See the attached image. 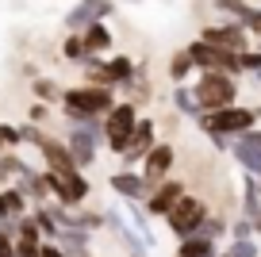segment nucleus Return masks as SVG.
Masks as SVG:
<instances>
[{
    "label": "nucleus",
    "mask_w": 261,
    "mask_h": 257,
    "mask_svg": "<svg viewBox=\"0 0 261 257\" xmlns=\"http://www.w3.org/2000/svg\"><path fill=\"white\" fill-rule=\"evenodd\" d=\"M65 119L69 123H81V119H104L108 112L115 108V89H100V85H73L58 96Z\"/></svg>",
    "instance_id": "f257e3e1"
},
{
    "label": "nucleus",
    "mask_w": 261,
    "mask_h": 257,
    "mask_svg": "<svg viewBox=\"0 0 261 257\" xmlns=\"http://www.w3.org/2000/svg\"><path fill=\"white\" fill-rule=\"evenodd\" d=\"M196 127L207 138H238L246 131L257 127V108H219V112H204L196 119Z\"/></svg>",
    "instance_id": "f03ea898"
},
{
    "label": "nucleus",
    "mask_w": 261,
    "mask_h": 257,
    "mask_svg": "<svg viewBox=\"0 0 261 257\" xmlns=\"http://www.w3.org/2000/svg\"><path fill=\"white\" fill-rule=\"evenodd\" d=\"M192 92L200 100V112H219V108H234L238 104V77L230 73H200L192 81Z\"/></svg>",
    "instance_id": "7ed1b4c3"
},
{
    "label": "nucleus",
    "mask_w": 261,
    "mask_h": 257,
    "mask_svg": "<svg viewBox=\"0 0 261 257\" xmlns=\"http://www.w3.org/2000/svg\"><path fill=\"white\" fill-rule=\"evenodd\" d=\"M65 146L73 153L77 169H92L96 165V153L104 146V119H81L65 127Z\"/></svg>",
    "instance_id": "20e7f679"
},
{
    "label": "nucleus",
    "mask_w": 261,
    "mask_h": 257,
    "mask_svg": "<svg viewBox=\"0 0 261 257\" xmlns=\"http://www.w3.org/2000/svg\"><path fill=\"white\" fill-rule=\"evenodd\" d=\"M139 104L135 100H115V108L104 115V146L112 153H119L130 146V135H135V127H139Z\"/></svg>",
    "instance_id": "39448f33"
},
{
    "label": "nucleus",
    "mask_w": 261,
    "mask_h": 257,
    "mask_svg": "<svg viewBox=\"0 0 261 257\" xmlns=\"http://www.w3.org/2000/svg\"><path fill=\"white\" fill-rule=\"evenodd\" d=\"M207 215H212V211H207V200H204V196L185 192L177 203H173V211L165 215V226H169V234L180 242V238H192V234H196V226L204 223Z\"/></svg>",
    "instance_id": "423d86ee"
},
{
    "label": "nucleus",
    "mask_w": 261,
    "mask_h": 257,
    "mask_svg": "<svg viewBox=\"0 0 261 257\" xmlns=\"http://www.w3.org/2000/svg\"><path fill=\"white\" fill-rule=\"evenodd\" d=\"M42 181H46V192H54V200L65 203V208H81L92 192L89 177L81 169H73V173H50V169H42Z\"/></svg>",
    "instance_id": "0eeeda50"
},
{
    "label": "nucleus",
    "mask_w": 261,
    "mask_h": 257,
    "mask_svg": "<svg viewBox=\"0 0 261 257\" xmlns=\"http://www.w3.org/2000/svg\"><path fill=\"white\" fill-rule=\"evenodd\" d=\"M108 16H115V0H77L65 12V35H81L92 23H108Z\"/></svg>",
    "instance_id": "6e6552de"
},
{
    "label": "nucleus",
    "mask_w": 261,
    "mask_h": 257,
    "mask_svg": "<svg viewBox=\"0 0 261 257\" xmlns=\"http://www.w3.org/2000/svg\"><path fill=\"white\" fill-rule=\"evenodd\" d=\"M173 165H177V150H173V142H158L154 150L142 158V181H146V188L154 192L162 181H169L173 177Z\"/></svg>",
    "instance_id": "1a4fd4ad"
},
{
    "label": "nucleus",
    "mask_w": 261,
    "mask_h": 257,
    "mask_svg": "<svg viewBox=\"0 0 261 257\" xmlns=\"http://www.w3.org/2000/svg\"><path fill=\"white\" fill-rule=\"evenodd\" d=\"M200 39L212 42V46H219V50H230V54H242V50L250 46V35H246L238 23H230V19L204 27V31H200Z\"/></svg>",
    "instance_id": "9d476101"
},
{
    "label": "nucleus",
    "mask_w": 261,
    "mask_h": 257,
    "mask_svg": "<svg viewBox=\"0 0 261 257\" xmlns=\"http://www.w3.org/2000/svg\"><path fill=\"white\" fill-rule=\"evenodd\" d=\"M185 192H188V188L180 185L177 177H169V181H162V185H158L154 192L146 196V203H142V208H146V215H150V219H165V215L173 211V203H177Z\"/></svg>",
    "instance_id": "9b49d317"
},
{
    "label": "nucleus",
    "mask_w": 261,
    "mask_h": 257,
    "mask_svg": "<svg viewBox=\"0 0 261 257\" xmlns=\"http://www.w3.org/2000/svg\"><path fill=\"white\" fill-rule=\"evenodd\" d=\"M154 146H158V127H154V119H139V127H135V135H130V146L123 150V169L142 165V158H146Z\"/></svg>",
    "instance_id": "f8f14e48"
},
{
    "label": "nucleus",
    "mask_w": 261,
    "mask_h": 257,
    "mask_svg": "<svg viewBox=\"0 0 261 257\" xmlns=\"http://www.w3.org/2000/svg\"><path fill=\"white\" fill-rule=\"evenodd\" d=\"M108 185H112V192L119 196L123 203H127V200L146 203V196H150V188H146V181H142L139 169H119V173H112V177H108Z\"/></svg>",
    "instance_id": "ddd939ff"
},
{
    "label": "nucleus",
    "mask_w": 261,
    "mask_h": 257,
    "mask_svg": "<svg viewBox=\"0 0 261 257\" xmlns=\"http://www.w3.org/2000/svg\"><path fill=\"white\" fill-rule=\"evenodd\" d=\"M104 223H108V230H112L115 238L127 246V253H130V257H146V249H150V246L142 242V234L135 230V226H130V223H127V219H123L115 208H112V211H104Z\"/></svg>",
    "instance_id": "4468645a"
},
{
    "label": "nucleus",
    "mask_w": 261,
    "mask_h": 257,
    "mask_svg": "<svg viewBox=\"0 0 261 257\" xmlns=\"http://www.w3.org/2000/svg\"><path fill=\"white\" fill-rule=\"evenodd\" d=\"M27 196L19 192L16 185H0V219H12V223H19V219L27 215Z\"/></svg>",
    "instance_id": "2eb2a0df"
},
{
    "label": "nucleus",
    "mask_w": 261,
    "mask_h": 257,
    "mask_svg": "<svg viewBox=\"0 0 261 257\" xmlns=\"http://www.w3.org/2000/svg\"><path fill=\"white\" fill-rule=\"evenodd\" d=\"M54 246L62 249L65 257H92L89 249H92V234L89 230H62L54 238Z\"/></svg>",
    "instance_id": "dca6fc26"
},
{
    "label": "nucleus",
    "mask_w": 261,
    "mask_h": 257,
    "mask_svg": "<svg viewBox=\"0 0 261 257\" xmlns=\"http://www.w3.org/2000/svg\"><path fill=\"white\" fill-rule=\"evenodd\" d=\"M81 39H85V50H89V54H108V50L115 46V35H112V27H108V23L85 27Z\"/></svg>",
    "instance_id": "f3484780"
},
{
    "label": "nucleus",
    "mask_w": 261,
    "mask_h": 257,
    "mask_svg": "<svg viewBox=\"0 0 261 257\" xmlns=\"http://www.w3.org/2000/svg\"><path fill=\"white\" fill-rule=\"evenodd\" d=\"M230 153H234V161L246 169V173H250V177H261V146L246 142V138H234Z\"/></svg>",
    "instance_id": "a211bd4d"
},
{
    "label": "nucleus",
    "mask_w": 261,
    "mask_h": 257,
    "mask_svg": "<svg viewBox=\"0 0 261 257\" xmlns=\"http://www.w3.org/2000/svg\"><path fill=\"white\" fill-rule=\"evenodd\" d=\"M212 253H219V246L207 242V238H200V234L180 238V246H177V257H212Z\"/></svg>",
    "instance_id": "6ab92c4d"
},
{
    "label": "nucleus",
    "mask_w": 261,
    "mask_h": 257,
    "mask_svg": "<svg viewBox=\"0 0 261 257\" xmlns=\"http://www.w3.org/2000/svg\"><path fill=\"white\" fill-rule=\"evenodd\" d=\"M173 104H177V112L180 115H188V119H200V100H196V92L188 89V85H177V89H173Z\"/></svg>",
    "instance_id": "aec40b11"
},
{
    "label": "nucleus",
    "mask_w": 261,
    "mask_h": 257,
    "mask_svg": "<svg viewBox=\"0 0 261 257\" xmlns=\"http://www.w3.org/2000/svg\"><path fill=\"white\" fill-rule=\"evenodd\" d=\"M192 69H196V65H192V58H188V50L180 46L177 54L169 58V81H173V85H188V77H192Z\"/></svg>",
    "instance_id": "412c9836"
},
{
    "label": "nucleus",
    "mask_w": 261,
    "mask_h": 257,
    "mask_svg": "<svg viewBox=\"0 0 261 257\" xmlns=\"http://www.w3.org/2000/svg\"><path fill=\"white\" fill-rule=\"evenodd\" d=\"M108 77L115 81V89H123V85L135 77V62H130L127 54H115L112 62H108Z\"/></svg>",
    "instance_id": "4be33fe9"
},
{
    "label": "nucleus",
    "mask_w": 261,
    "mask_h": 257,
    "mask_svg": "<svg viewBox=\"0 0 261 257\" xmlns=\"http://www.w3.org/2000/svg\"><path fill=\"white\" fill-rule=\"evenodd\" d=\"M196 234H200V238H207V242H219L223 234H230V223H227V215H207L204 223L196 226Z\"/></svg>",
    "instance_id": "5701e85b"
},
{
    "label": "nucleus",
    "mask_w": 261,
    "mask_h": 257,
    "mask_svg": "<svg viewBox=\"0 0 261 257\" xmlns=\"http://www.w3.org/2000/svg\"><path fill=\"white\" fill-rule=\"evenodd\" d=\"M31 215H35V223H39V234H42V242H54L58 234H62V226L54 223V215H50V208H46V203H39V208H35Z\"/></svg>",
    "instance_id": "b1692460"
},
{
    "label": "nucleus",
    "mask_w": 261,
    "mask_h": 257,
    "mask_svg": "<svg viewBox=\"0 0 261 257\" xmlns=\"http://www.w3.org/2000/svg\"><path fill=\"white\" fill-rule=\"evenodd\" d=\"M215 12H223L230 23H238V19L250 12V0H215Z\"/></svg>",
    "instance_id": "393cba45"
},
{
    "label": "nucleus",
    "mask_w": 261,
    "mask_h": 257,
    "mask_svg": "<svg viewBox=\"0 0 261 257\" xmlns=\"http://www.w3.org/2000/svg\"><path fill=\"white\" fill-rule=\"evenodd\" d=\"M85 54H89V50H85L81 35H65V42H62V58L65 62H85Z\"/></svg>",
    "instance_id": "a878e982"
},
{
    "label": "nucleus",
    "mask_w": 261,
    "mask_h": 257,
    "mask_svg": "<svg viewBox=\"0 0 261 257\" xmlns=\"http://www.w3.org/2000/svg\"><path fill=\"white\" fill-rule=\"evenodd\" d=\"M227 257H261L257 238H234V242L227 246Z\"/></svg>",
    "instance_id": "bb28decb"
},
{
    "label": "nucleus",
    "mask_w": 261,
    "mask_h": 257,
    "mask_svg": "<svg viewBox=\"0 0 261 257\" xmlns=\"http://www.w3.org/2000/svg\"><path fill=\"white\" fill-rule=\"evenodd\" d=\"M238 27H242L246 35H253V39H261V8H253V4H250V12L238 19Z\"/></svg>",
    "instance_id": "cd10ccee"
},
{
    "label": "nucleus",
    "mask_w": 261,
    "mask_h": 257,
    "mask_svg": "<svg viewBox=\"0 0 261 257\" xmlns=\"http://www.w3.org/2000/svg\"><path fill=\"white\" fill-rule=\"evenodd\" d=\"M238 65H242V73H257V77H261V50L246 46L242 54H238Z\"/></svg>",
    "instance_id": "c85d7f7f"
},
{
    "label": "nucleus",
    "mask_w": 261,
    "mask_h": 257,
    "mask_svg": "<svg viewBox=\"0 0 261 257\" xmlns=\"http://www.w3.org/2000/svg\"><path fill=\"white\" fill-rule=\"evenodd\" d=\"M39 238H23V234H16V257H39Z\"/></svg>",
    "instance_id": "c756f323"
},
{
    "label": "nucleus",
    "mask_w": 261,
    "mask_h": 257,
    "mask_svg": "<svg viewBox=\"0 0 261 257\" xmlns=\"http://www.w3.org/2000/svg\"><path fill=\"white\" fill-rule=\"evenodd\" d=\"M234 238H257V234H253L250 215H242V219H234V223H230V242H234Z\"/></svg>",
    "instance_id": "7c9ffc66"
},
{
    "label": "nucleus",
    "mask_w": 261,
    "mask_h": 257,
    "mask_svg": "<svg viewBox=\"0 0 261 257\" xmlns=\"http://www.w3.org/2000/svg\"><path fill=\"white\" fill-rule=\"evenodd\" d=\"M31 89H35V96H39V100H54V96H58V89H54V85H50L46 77H39V81H35V85H31Z\"/></svg>",
    "instance_id": "2f4dec72"
},
{
    "label": "nucleus",
    "mask_w": 261,
    "mask_h": 257,
    "mask_svg": "<svg viewBox=\"0 0 261 257\" xmlns=\"http://www.w3.org/2000/svg\"><path fill=\"white\" fill-rule=\"evenodd\" d=\"M39 257H65V253L54 246V242H42V246H39Z\"/></svg>",
    "instance_id": "473e14b6"
},
{
    "label": "nucleus",
    "mask_w": 261,
    "mask_h": 257,
    "mask_svg": "<svg viewBox=\"0 0 261 257\" xmlns=\"http://www.w3.org/2000/svg\"><path fill=\"white\" fill-rule=\"evenodd\" d=\"M42 119H46V104H35L31 108V123H42Z\"/></svg>",
    "instance_id": "72a5a7b5"
},
{
    "label": "nucleus",
    "mask_w": 261,
    "mask_h": 257,
    "mask_svg": "<svg viewBox=\"0 0 261 257\" xmlns=\"http://www.w3.org/2000/svg\"><path fill=\"white\" fill-rule=\"evenodd\" d=\"M238 138H246V142H253V146H261V131L253 127V131H246V135H238Z\"/></svg>",
    "instance_id": "f704fd0d"
},
{
    "label": "nucleus",
    "mask_w": 261,
    "mask_h": 257,
    "mask_svg": "<svg viewBox=\"0 0 261 257\" xmlns=\"http://www.w3.org/2000/svg\"><path fill=\"white\" fill-rule=\"evenodd\" d=\"M250 223H253V234H261V208H257V211L250 215Z\"/></svg>",
    "instance_id": "c9c22d12"
},
{
    "label": "nucleus",
    "mask_w": 261,
    "mask_h": 257,
    "mask_svg": "<svg viewBox=\"0 0 261 257\" xmlns=\"http://www.w3.org/2000/svg\"><path fill=\"white\" fill-rule=\"evenodd\" d=\"M257 119H261V108H257Z\"/></svg>",
    "instance_id": "e433bc0d"
},
{
    "label": "nucleus",
    "mask_w": 261,
    "mask_h": 257,
    "mask_svg": "<svg viewBox=\"0 0 261 257\" xmlns=\"http://www.w3.org/2000/svg\"><path fill=\"white\" fill-rule=\"evenodd\" d=\"M219 257H227V253H219Z\"/></svg>",
    "instance_id": "4c0bfd02"
},
{
    "label": "nucleus",
    "mask_w": 261,
    "mask_h": 257,
    "mask_svg": "<svg viewBox=\"0 0 261 257\" xmlns=\"http://www.w3.org/2000/svg\"><path fill=\"white\" fill-rule=\"evenodd\" d=\"M257 50H261V46H257Z\"/></svg>",
    "instance_id": "58836bf2"
}]
</instances>
